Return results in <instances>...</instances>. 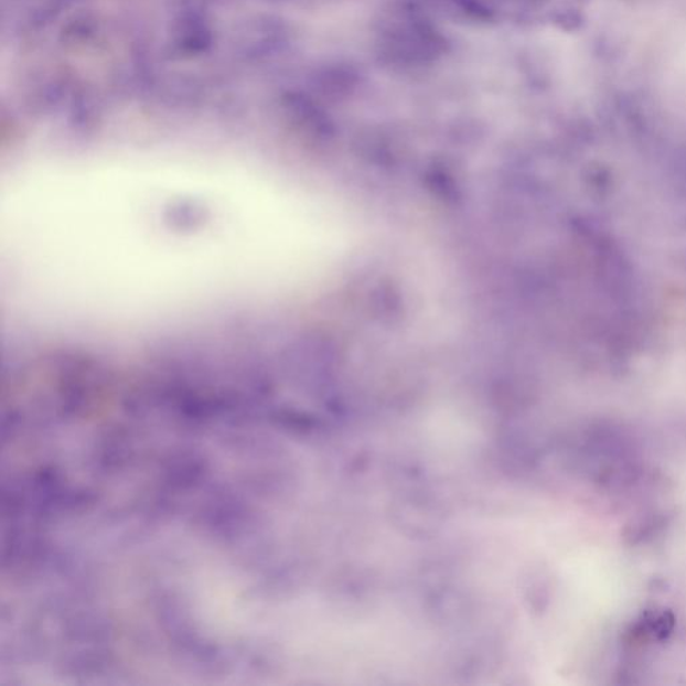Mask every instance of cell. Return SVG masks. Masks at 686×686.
Masks as SVG:
<instances>
[{
  "label": "cell",
  "instance_id": "obj_1",
  "mask_svg": "<svg viewBox=\"0 0 686 686\" xmlns=\"http://www.w3.org/2000/svg\"><path fill=\"white\" fill-rule=\"evenodd\" d=\"M507 572H508V571H507ZM508 576H510V574H508ZM510 578H511V577H510ZM511 579H513V578H511ZM513 582H514V581H513ZM514 585H515V583H514ZM515 588H516V585H515ZM516 590H517V588H516ZM517 592H519V591H517ZM519 596H521V594H519ZM521 600H522V598H521ZM522 602H523V601H522ZM523 607H525V604H523ZM525 610H526V608H525ZM526 614H527V611H526ZM527 617H528V615H527ZM528 621H529V620H528ZM529 626H532V623H529ZM532 630H533V629H532ZM533 635H534V633H533ZM534 641H535V639H534Z\"/></svg>",
  "mask_w": 686,
  "mask_h": 686
}]
</instances>
